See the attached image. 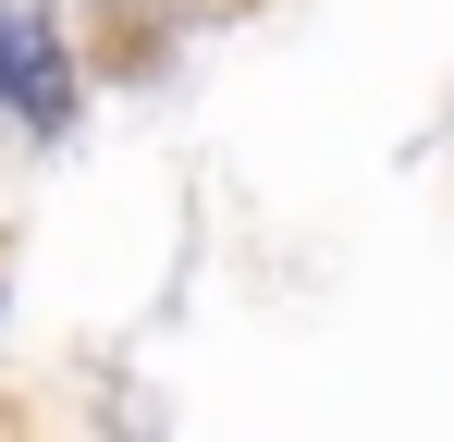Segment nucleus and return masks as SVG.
Wrapping results in <instances>:
<instances>
[{"label": "nucleus", "instance_id": "1", "mask_svg": "<svg viewBox=\"0 0 454 442\" xmlns=\"http://www.w3.org/2000/svg\"><path fill=\"white\" fill-rule=\"evenodd\" d=\"M0 99H12L25 123H62V111H74V86H62V62H50V37L12 25V12H0Z\"/></svg>", "mask_w": 454, "mask_h": 442}]
</instances>
